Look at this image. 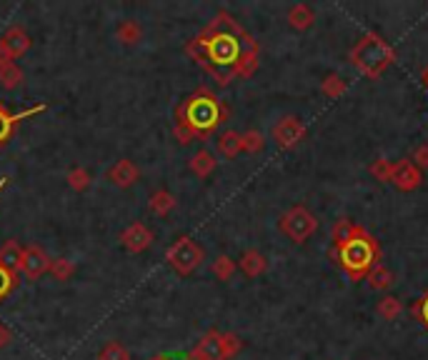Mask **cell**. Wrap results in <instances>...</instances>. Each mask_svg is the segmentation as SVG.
Here are the masks:
<instances>
[{
	"label": "cell",
	"mask_w": 428,
	"mask_h": 360,
	"mask_svg": "<svg viewBox=\"0 0 428 360\" xmlns=\"http://www.w3.org/2000/svg\"><path fill=\"white\" fill-rule=\"evenodd\" d=\"M203 63L220 83L230 78H248L258 68V43L228 16L220 13L208 31L198 38Z\"/></svg>",
	"instance_id": "1"
},
{
	"label": "cell",
	"mask_w": 428,
	"mask_h": 360,
	"mask_svg": "<svg viewBox=\"0 0 428 360\" xmlns=\"http://www.w3.org/2000/svg\"><path fill=\"white\" fill-rule=\"evenodd\" d=\"M328 255L338 260V265L351 275V280H366V275L381 263V243L363 225H356L351 238L331 245Z\"/></svg>",
	"instance_id": "2"
},
{
	"label": "cell",
	"mask_w": 428,
	"mask_h": 360,
	"mask_svg": "<svg viewBox=\"0 0 428 360\" xmlns=\"http://www.w3.org/2000/svg\"><path fill=\"white\" fill-rule=\"evenodd\" d=\"M348 58H351V63L363 76L376 81V78L383 76V71H386L388 66L396 63V51H393L378 33H366V36L351 48Z\"/></svg>",
	"instance_id": "3"
},
{
	"label": "cell",
	"mask_w": 428,
	"mask_h": 360,
	"mask_svg": "<svg viewBox=\"0 0 428 360\" xmlns=\"http://www.w3.org/2000/svg\"><path fill=\"white\" fill-rule=\"evenodd\" d=\"M223 118H225V108L210 93H198V96H193L185 103L183 120L180 123L188 125L198 135V133H210Z\"/></svg>",
	"instance_id": "4"
},
{
	"label": "cell",
	"mask_w": 428,
	"mask_h": 360,
	"mask_svg": "<svg viewBox=\"0 0 428 360\" xmlns=\"http://www.w3.org/2000/svg\"><path fill=\"white\" fill-rule=\"evenodd\" d=\"M278 228L285 238H291L293 243L301 245L318 230V218L308 208H303V205H293L291 210H285V213L280 215Z\"/></svg>",
	"instance_id": "5"
},
{
	"label": "cell",
	"mask_w": 428,
	"mask_h": 360,
	"mask_svg": "<svg viewBox=\"0 0 428 360\" xmlns=\"http://www.w3.org/2000/svg\"><path fill=\"white\" fill-rule=\"evenodd\" d=\"M165 258H168L170 268H173L175 273L190 275V273H195V270L200 268V263H203L205 253H203V248H200V245L195 243L193 238H178L168 248Z\"/></svg>",
	"instance_id": "6"
},
{
	"label": "cell",
	"mask_w": 428,
	"mask_h": 360,
	"mask_svg": "<svg viewBox=\"0 0 428 360\" xmlns=\"http://www.w3.org/2000/svg\"><path fill=\"white\" fill-rule=\"evenodd\" d=\"M303 138H306V125H303L296 115H285V118H280V120L275 123L273 140H275V145L283 148V150H291V148H296Z\"/></svg>",
	"instance_id": "7"
},
{
	"label": "cell",
	"mask_w": 428,
	"mask_h": 360,
	"mask_svg": "<svg viewBox=\"0 0 428 360\" xmlns=\"http://www.w3.org/2000/svg\"><path fill=\"white\" fill-rule=\"evenodd\" d=\"M391 183L396 185L398 190H403V193H411V190H416L418 185L423 183V170H421V168L413 165L411 158H403V160H393Z\"/></svg>",
	"instance_id": "8"
},
{
	"label": "cell",
	"mask_w": 428,
	"mask_h": 360,
	"mask_svg": "<svg viewBox=\"0 0 428 360\" xmlns=\"http://www.w3.org/2000/svg\"><path fill=\"white\" fill-rule=\"evenodd\" d=\"M48 268H51V258L46 255V250L38 248V245H26V248H23L21 273L26 275L28 280H38L41 275L48 273Z\"/></svg>",
	"instance_id": "9"
},
{
	"label": "cell",
	"mask_w": 428,
	"mask_h": 360,
	"mask_svg": "<svg viewBox=\"0 0 428 360\" xmlns=\"http://www.w3.org/2000/svg\"><path fill=\"white\" fill-rule=\"evenodd\" d=\"M121 243L131 253H143V250H148L153 245V233H151V228L146 223H133L123 230Z\"/></svg>",
	"instance_id": "10"
},
{
	"label": "cell",
	"mask_w": 428,
	"mask_h": 360,
	"mask_svg": "<svg viewBox=\"0 0 428 360\" xmlns=\"http://www.w3.org/2000/svg\"><path fill=\"white\" fill-rule=\"evenodd\" d=\"M138 175H141V170L136 168V163L128 160V158H121V160H116L111 168H108L106 178L111 180L116 188H131L133 183L138 180Z\"/></svg>",
	"instance_id": "11"
},
{
	"label": "cell",
	"mask_w": 428,
	"mask_h": 360,
	"mask_svg": "<svg viewBox=\"0 0 428 360\" xmlns=\"http://www.w3.org/2000/svg\"><path fill=\"white\" fill-rule=\"evenodd\" d=\"M195 355H200L203 360H223V333L218 330H208L200 338V343L193 350Z\"/></svg>",
	"instance_id": "12"
},
{
	"label": "cell",
	"mask_w": 428,
	"mask_h": 360,
	"mask_svg": "<svg viewBox=\"0 0 428 360\" xmlns=\"http://www.w3.org/2000/svg\"><path fill=\"white\" fill-rule=\"evenodd\" d=\"M0 46L6 48L8 51V56L16 61V58H21L23 53L31 48V38L26 36V33L21 31V28H13V31H8L6 36L0 38Z\"/></svg>",
	"instance_id": "13"
},
{
	"label": "cell",
	"mask_w": 428,
	"mask_h": 360,
	"mask_svg": "<svg viewBox=\"0 0 428 360\" xmlns=\"http://www.w3.org/2000/svg\"><path fill=\"white\" fill-rule=\"evenodd\" d=\"M21 258H23V248L18 240H8L3 248H0V268H6L8 273H21Z\"/></svg>",
	"instance_id": "14"
},
{
	"label": "cell",
	"mask_w": 428,
	"mask_h": 360,
	"mask_svg": "<svg viewBox=\"0 0 428 360\" xmlns=\"http://www.w3.org/2000/svg\"><path fill=\"white\" fill-rule=\"evenodd\" d=\"M265 268H268V260H265V255L260 253V250H245V253L240 255V270H243V275H248V278L263 275Z\"/></svg>",
	"instance_id": "15"
},
{
	"label": "cell",
	"mask_w": 428,
	"mask_h": 360,
	"mask_svg": "<svg viewBox=\"0 0 428 360\" xmlns=\"http://www.w3.org/2000/svg\"><path fill=\"white\" fill-rule=\"evenodd\" d=\"M313 21H316V13H313V8L306 6V3H296V6L288 11V26H291L293 31H308V28L313 26Z\"/></svg>",
	"instance_id": "16"
},
{
	"label": "cell",
	"mask_w": 428,
	"mask_h": 360,
	"mask_svg": "<svg viewBox=\"0 0 428 360\" xmlns=\"http://www.w3.org/2000/svg\"><path fill=\"white\" fill-rule=\"evenodd\" d=\"M215 148H218V153L225 158V160H233V158L243 150V148H240V133L238 130L220 133V138L215 140Z\"/></svg>",
	"instance_id": "17"
},
{
	"label": "cell",
	"mask_w": 428,
	"mask_h": 360,
	"mask_svg": "<svg viewBox=\"0 0 428 360\" xmlns=\"http://www.w3.org/2000/svg\"><path fill=\"white\" fill-rule=\"evenodd\" d=\"M215 165H218V160H215V155L210 150H198L190 158V170L198 178H208L215 170Z\"/></svg>",
	"instance_id": "18"
},
{
	"label": "cell",
	"mask_w": 428,
	"mask_h": 360,
	"mask_svg": "<svg viewBox=\"0 0 428 360\" xmlns=\"http://www.w3.org/2000/svg\"><path fill=\"white\" fill-rule=\"evenodd\" d=\"M366 283L371 285V290H388L393 285V273L386 268V265L378 263L376 268L366 275Z\"/></svg>",
	"instance_id": "19"
},
{
	"label": "cell",
	"mask_w": 428,
	"mask_h": 360,
	"mask_svg": "<svg viewBox=\"0 0 428 360\" xmlns=\"http://www.w3.org/2000/svg\"><path fill=\"white\" fill-rule=\"evenodd\" d=\"M116 36H118V41H121L123 46H136V43L143 38V28L138 26L136 21H123L121 26H118Z\"/></svg>",
	"instance_id": "20"
},
{
	"label": "cell",
	"mask_w": 428,
	"mask_h": 360,
	"mask_svg": "<svg viewBox=\"0 0 428 360\" xmlns=\"http://www.w3.org/2000/svg\"><path fill=\"white\" fill-rule=\"evenodd\" d=\"M346 91H348V83L343 81L341 76H336V73H331V76L323 78V83H321V93H323V96H326V98H331V101H336V98H341Z\"/></svg>",
	"instance_id": "21"
},
{
	"label": "cell",
	"mask_w": 428,
	"mask_h": 360,
	"mask_svg": "<svg viewBox=\"0 0 428 360\" xmlns=\"http://www.w3.org/2000/svg\"><path fill=\"white\" fill-rule=\"evenodd\" d=\"M173 208H175V198L168 190H156V193L151 195V210H153L156 215H168Z\"/></svg>",
	"instance_id": "22"
},
{
	"label": "cell",
	"mask_w": 428,
	"mask_h": 360,
	"mask_svg": "<svg viewBox=\"0 0 428 360\" xmlns=\"http://www.w3.org/2000/svg\"><path fill=\"white\" fill-rule=\"evenodd\" d=\"M401 313H403V303L398 298H393V295H386V298L378 300V315L383 320H398Z\"/></svg>",
	"instance_id": "23"
},
{
	"label": "cell",
	"mask_w": 428,
	"mask_h": 360,
	"mask_svg": "<svg viewBox=\"0 0 428 360\" xmlns=\"http://www.w3.org/2000/svg\"><path fill=\"white\" fill-rule=\"evenodd\" d=\"M98 360H131V353L123 343L111 340V343L103 345V350L98 353Z\"/></svg>",
	"instance_id": "24"
},
{
	"label": "cell",
	"mask_w": 428,
	"mask_h": 360,
	"mask_svg": "<svg viewBox=\"0 0 428 360\" xmlns=\"http://www.w3.org/2000/svg\"><path fill=\"white\" fill-rule=\"evenodd\" d=\"M240 148L245 153H260L265 148V138L260 130H245L240 133Z\"/></svg>",
	"instance_id": "25"
},
{
	"label": "cell",
	"mask_w": 428,
	"mask_h": 360,
	"mask_svg": "<svg viewBox=\"0 0 428 360\" xmlns=\"http://www.w3.org/2000/svg\"><path fill=\"white\" fill-rule=\"evenodd\" d=\"M210 270H213V275L218 280H230L235 275V263L228 258V255H218V258L213 260V265H210Z\"/></svg>",
	"instance_id": "26"
},
{
	"label": "cell",
	"mask_w": 428,
	"mask_h": 360,
	"mask_svg": "<svg viewBox=\"0 0 428 360\" xmlns=\"http://www.w3.org/2000/svg\"><path fill=\"white\" fill-rule=\"evenodd\" d=\"M38 110H43V106H41V108H33V110L21 113V115H8V113L3 110V108H0V140H6V138L11 135V128H13V123L23 120V118L33 115V113H38Z\"/></svg>",
	"instance_id": "27"
},
{
	"label": "cell",
	"mask_w": 428,
	"mask_h": 360,
	"mask_svg": "<svg viewBox=\"0 0 428 360\" xmlns=\"http://www.w3.org/2000/svg\"><path fill=\"white\" fill-rule=\"evenodd\" d=\"M23 83V71L16 66V63H11V66L0 68V86L8 88V91H13L16 86H21Z\"/></svg>",
	"instance_id": "28"
},
{
	"label": "cell",
	"mask_w": 428,
	"mask_h": 360,
	"mask_svg": "<svg viewBox=\"0 0 428 360\" xmlns=\"http://www.w3.org/2000/svg\"><path fill=\"white\" fill-rule=\"evenodd\" d=\"M66 180H68V185H71L73 190H86L88 185H91V173L86 170V168H73V170H68V175H66Z\"/></svg>",
	"instance_id": "29"
},
{
	"label": "cell",
	"mask_w": 428,
	"mask_h": 360,
	"mask_svg": "<svg viewBox=\"0 0 428 360\" xmlns=\"http://www.w3.org/2000/svg\"><path fill=\"white\" fill-rule=\"evenodd\" d=\"M48 273H51L56 280H68L73 273H76V265H73L68 258H56V260H51V268H48Z\"/></svg>",
	"instance_id": "30"
},
{
	"label": "cell",
	"mask_w": 428,
	"mask_h": 360,
	"mask_svg": "<svg viewBox=\"0 0 428 360\" xmlns=\"http://www.w3.org/2000/svg\"><path fill=\"white\" fill-rule=\"evenodd\" d=\"M371 175L376 178L378 183H391L393 163L386 160V158H378V160H373V163H371Z\"/></svg>",
	"instance_id": "31"
},
{
	"label": "cell",
	"mask_w": 428,
	"mask_h": 360,
	"mask_svg": "<svg viewBox=\"0 0 428 360\" xmlns=\"http://www.w3.org/2000/svg\"><path fill=\"white\" fill-rule=\"evenodd\" d=\"M356 225L358 223H353V220H348V218L338 220L336 228H333V245H338V243H343V240L351 238V233L356 230Z\"/></svg>",
	"instance_id": "32"
},
{
	"label": "cell",
	"mask_w": 428,
	"mask_h": 360,
	"mask_svg": "<svg viewBox=\"0 0 428 360\" xmlns=\"http://www.w3.org/2000/svg\"><path fill=\"white\" fill-rule=\"evenodd\" d=\"M243 348L240 338L235 333H223V360H230L238 350Z\"/></svg>",
	"instance_id": "33"
},
{
	"label": "cell",
	"mask_w": 428,
	"mask_h": 360,
	"mask_svg": "<svg viewBox=\"0 0 428 360\" xmlns=\"http://www.w3.org/2000/svg\"><path fill=\"white\" fill-rule=\"evenodd\" d=\"M411 313L416 315L418 320H421V325L428 330V293L421 295V298L416 300V303L411 305Z\"/></svg>",
	"instance_id": "34"
},
{
	"label": "cell",
	"mask_w": 428,
	"mask_h": 360,
	"mask_svg": "<svg viewBox=\"0 0 428 360\" xmlns=\"http://www.w3.org/2000/svg\"><path fill=\"white\" fill-rule=\"evenodd\" d=\"M411 160H413V165L416 168H428V143H421V145L413 150V155H411Z\"/></svg>",
	"instance_id": "35"
},
{
	"label": "cell",
	"mask_w": 428,
	"mask_h": 360,
	"mask_svg": "<svg viewBox=\"0 0 428 360\" xmlns=\"http://www.w3.org/2000/svg\"><path fill=\"white\" fill-rule=\"evenodd\" d=\"M13 288V273H8L6 268H0V298H6Z\"/></svg>",
	"instance_id": "36"
},
{
	"label": "cell",
	"mask_w": 428,
	"mask_h": 360,
	"mask_svg": "<svg viewBox=\"0 0 428 360\" xmlns=\"http://www.w3.org/2000/svg\"><path fill=\"white\" fill-rule=\"evenodd\" d=\"M175 135H178V140H180V143H190V140H193V138H195V133L190 130L188 125H183V123H180V125L175 128Z\"/></svg>",
	"instance_id": "37"
},
{
	"label": "cell",
	"mask_w": 428,
	"mask_h": 360,
	"mask_svg": "<svg viewBox=\"0 0 428 360\" xmlns=\"http://www.w3.org/2000/svg\"><path fill=\"white\" fill-rule=\"evenodd\" d=\"M11 340H13V333L6 328V325L0 323V348H6V345L11 343Z\"/></svg>",
	"instance_id": "38"
},
{
	"label": "cell",
	"mask_w": 428,
	"mask_h": 360,
	"mask_svg": "<svg viewBox=\"0 0 428 360\" xmlns=\"http://www.w3.org/2000/svg\"><path fill=\"white\" fill-rule=\"evenodd\" d=\"M421 81H423V88L428 91V63L423 66V71H421Z\"/></svg>",
	"instance_id": "39"
},
{
	"label": "cell",
	"mask_w": 428,
	"mask_h": 360,
	"mask_svg": "<svg viewBox=\"0 0 428 360\" xmlns=\"http://www.w3.org/2000/svg\"><path fill=\"white\" fill-rule=\"evenodd\" d=\"M185 360H203V358H200V355H195V353H188V355H185Z\"/></svg>",
	"instance_id": "40"
},
{
	"label": "cell",
	"mask_w": 428,
	"mask_h": 360,
	"mask_svg": "<svg viewBox=\"0 0 428 360\" xmlns=\"http://www.w3.org/2000/svg\"><path fill=\"white\" fill-rule=\"evenodd\" d=\"M153 360H168V358H165V355H158V358H153Z\"/></svg>",
	"instance_id": "41"
}]
</instances>
